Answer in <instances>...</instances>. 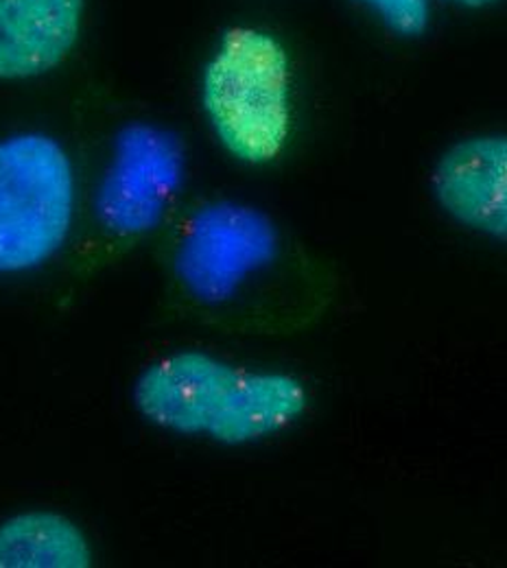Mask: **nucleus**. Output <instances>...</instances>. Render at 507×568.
<instances>
[{
    "mask_svg": "<svg viewBox=\"0 0 507 568\" xmlns=\"http://www.w3.org/2000/svg\"><path fill=\"white\" fill-rule=\"evenodd\" d=\"M134 405L169 433L245 446L295 425L308 409V394L287 372L247 369L202 351H180L146 365L134 385Z\"/></svg>",
    "mask_w": 507,
    "mask_h": 568,
    "instance_id": "nucleus-1",
    "label": "nucleus"
},
{
    "mask_svg": "<svg viewBox=\"0 0 507 568\" xmlns=\"http://www.w3.org/2000/svg\"><path fill=\"white\" fill-rule=\"evenodd\" d=\"M204 110L219 142L241 162L267 164L290 141V58L256 29H230L204 72Z\"/></svg>",
    "mask_w": 507,
    "mask_h": 568,
    "instance_id": "nucleus-2",
    "label": "nucleus"
},
{
    "mask_svg": "<svg viewBox=\"0 0 507 568\" xmlns=\"http://www.w3.org/2000/svg\"><path fill=\"white\" fill-rule=\"evenodd\" d=\"M74 216V171L44 134L0 141V274L44 265L67 243Z\"/></svg>",
    "mask_w": 507,
    "mask_h": 568,
    "instance_id": "nucleus-3",
    "label": "nucleus"
},
{
    "mask_svg": "<svg viewBox=\"0 0 507 568\" xmlns=\"http://www.w3.org/2000/svg\"><path fill=\"white\" fill-rule=\"evenodd\" d=\"M278 254V232L256 209L215 202L191 216L173 270L191 297L223 304Z\"/></svg>",
    "mask_w": 507,
    "mask_h": 568,
    "instance_id": "nucleus-4",
    "label": "nucleus"
},
{
    "mask_svg": "<svg viewBox=\"0 0 507 568\" xmlns=\"http://www.w3.org/2000/svg\"><path fill=\"white\" fill-rule=\"evenodd\" d=\"M184 144L173 132L149 123L125 125L94 200L101 225L119 236L155 230L184 182Z\"/></svg>",
    "mask_w": 507,
    "mask_h": 568,
    "instance_id": "nucleus-5",
    "label": "nucleus"
},
{
    "mask_svg": "<svg viewBox=\"0 0 507 568\" xmlns=\"http://www.w3.org/2000/svg\"><path fill=\"white\" fill-rule=\"evenodd\" d=\"M434 191L457 223L493 239L507 234V142L477 136L453 144L437 162Z\"/></svg>",
    "mask_w": 507,
    "mask_h": 568,
    "instance_id": "nucleus-6",
    "label": "nucleus"
},
{
    "mask_svg": "<svg viewBox=\"0 0 507 568\" xmlns=\"http://www.w3.org/2000/svg\"><path fill=\"white\" fill-rule=\"evenodd\" d=\"M85 0H0V79L58 69L74 49Z\"/></svg>",
    "mask_w": 507,
    "mask_h": 568,
    "instance_id": "nucleus-7",
    "label": "nucleus"
},
{
    "mask_svg": "<svg viewBox=\"0 0 507 568\" xmlns=\"http://www.w3.org/2000/svg\"><path fill=\"white\" fill-rule=\"evenodd\" d=\"M92 549L62 514L24 511L0 525V568H88Z\"/></svg>",
    "mask_w": 507,
    "mask_h": 568,
    "instance_id": "nucleus-8",
    "label": "nucleus"
},
{
    "mask_svg": "<svg viewBox=\"0 0 507 568\" xmlns=\"http://www.w3.org/2000/svg\"><path fill=\"white\" fill-rule=\"evenodd\" d=\"M363 2L369 4L392 31L405 38L420 36L429 24V16H432L429 0H363Z\"/></svg>",
    "mask_w": 507,
    "mask_h": 568,
    "instance_id": "nucleus-9",
    "label": "nucleus"
},
{
    "mask_svg": "<svg viewBox=\"0 0 507 568\" xmlns=\"http://www.w3.org/2000/svg\"><path fill=\"white\" fill-rule=\"evenodd\" d=\"M453 2H457V4H462V7L479 9V7H488V4H493V2H497V0H453Z\"/></svg>",
    "mask_w": 507,
    "mask_h": 568,
    "instance_id": "nucleus-10",
    "label": "nucleus"
}]
</instances>
